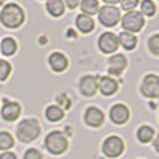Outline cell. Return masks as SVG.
Wrapping results in <instances>:
<instances>
[{"label": "cell", "mask_w": 159, "mask_h": 159, "mask_svg": "<svg viewBox=\"0 0 159 159\" xmlns=\"http://www.w3.org/2000/svg\"><path fill=\"white\" fill-rule=\"evenodd\" d=\"M0 21L8 29H17L25 21V13L22 7L15 3H8L0 11Z\"/></svg>", "instance_id": "1"}, {"label": "cell", "mask_w": 159, "mask_h": 159, "mask_svg": "<svg viewBox=\"0 0 159 159\" xmlns=\"http://www.w3.org/2000/svg\"><path fill=\"white\" fill-rule=\"evenodd\" d=\"M40 123H39L36 119L33 118H28L24 119L18 123L17 130H15V134H17V139L20 140L24 144H28V143H32L40 136Z\"/></svg>", "instance_id": "2"}, {"label": "cell", "mask_w": 159, "mask_h": 159, "mask_svg": "<svg viewBox=\"0 0 159 159\" xmlns=\"http://www.w3.org/2000/svg\"><path fill=\"white\" fill-rule=\"evenodd\" d=\"M44 147L50 154L61 155L68 149V139L60 130L50 131L44 139Z\"/></svg>", "instance_id": "3"}, {"label": "cell", "mask_w": 159, "mask_h": 159, "mask_svg": "<svg viewBox=\"0 0 159 159\" xmlns=\"http://www.w3.org/2000/svg\"><path fill=\"white\" fill-rule=\"evenodd\" d=\"M122 22V28L125 29V32H130V33H136L140 32L143 29L145 24L144 15L140 11H129L123 15V18L120 20Z\"/></svg>", "instance_id": "4"}, {"label": "cell", "mask_w": 159, "mask_h": 159, "mask_svg": "<svg viewBox=\"0 0 159 159\" xmlns=\"http://www.w3.org/2000/svg\"><path fill=\"white\" fill-rule=\"evenodd\" d=\"M97 14H98L100 22L107 28H112L122 20L120 10L118 7H115V6H108V4L102 6V7H100Z\"/></svg>", "instance_id": "5"}, {"label": "cell", "mask_w": 159, "mask_h": 159, "mask_svg": "<svg viewBox=\"0 0 159 159\" xmlns=\"http://www.w3.org/2000/svg\"><path fill=\"white\" fill-rule=\"evenodd\" d=\"M125 151V141L118 136H109L102 143V152L107 158H118Z\"/></svg>", "instance_id": "6"}, {"label": "cell", "mask_w": 159, "mask_h": 159, "mask_svg": "<svg viewBox=\"0 0 159 159\" xmlns=\"http://www.w3.org/2000/svg\"><path fill=\"white\" fill-rule=\"evenodd\" d=\"M141 94L147 98H158L159 97V76L155 73L145 75L140 86Z\"/></svg>", "instance_id": "7"}, {"label": "cell", "mask_w": 159, "mask_h": 159, "mask_svg": "<svg viewBox=\"0 0 159 159\" xmlns=\"http://www.w3.org/2000/svg\"><path fill=\"white\" fill-rule=\"evenodd\" d=\"M98 48L104 54L116 53L119 48V39L118 35L112 32H104L98 39Z\"/></svg>", "instance_id": "8"}, {"label": "cell", "mask_w": 159, "mask_h": 159, "mask_svg": "<svg viewBox=\"0 0 159 159\" xmlns=\"http://www.w3.org/2000/svg\"><path fill=\"white\" fill-rule=\"evenodd\" d=\"M80 93L84 97H93L98 91V78L94 75H84L79 82Z\"/></svg>", "instance_id": "9"}, {"label": "cell", "mask_w": 159, "mask_h": 159, "mask_svg": "<svg viewBox=\"0 0 159 159\" xmlns=\"http://www.w3.org/2000/svg\"><path fill=\"white\" fill-rule=\"evenodd\" d=\"M2 118L6 122H14L20 118L21 115V105L15 101H10V100H4L3 101V107L0 109Z\"/></svg>", "instance_id": "10"}, {"label": "cell", "mask_w": 159, "mask_h": 159, "mask_svg": "<svg viewBox=\"0 0 159 159\" xmlns=\"http://www.w3.org/2000/svg\"><path fill=\"white\" fill-rule=\"evenodd\" d=\"M109 118L115 125H125L130 119V111L125 104H115L109 109Z\"/></svg>", "instance_id": "11"}, {"label": "cell", "mask_w": 159, "mask_h": 159, "mask_svg": "<svg viewBox=\"0 0 159 159\" xmlns=\"http://www.w3.org/2000/svg\"><path fill=\"white\" fill-rule=\"evenodd\" d=\"M104 112L97 107H89L84 112V122L90 127H100L104 123Z\"/></svg>", "instance_id": "12"}, {"label": "cell", "mask_w": 159, "mask_h": 159, "mask_svg": "<svg viewBox=\"0 0 159 159\" xmlns=\"http://www.w3.org/2000/svg\"><path fill=\"white\" fill-rule=\"evenodd\" d=\"M126 66H127V58L123 54H114L108 60L109 75H115V76L122 75V72L126 69Z\"/></svg>", "instance_id": "13"}, {"label": "cell", "mask_w": 159, "mask_h": 159, "mask_svg": "<svg viewBox=\"0 0 159 159\" xmlns=\"http://www.w3.org/2000/svg\"><path fill=\"white\" fill-rule=\"evenodd\" d=\"M98 90L105 97L112 96L119 90V83L111 76H101L98 78Z\"/></svg>", "instance_id": "14"}, {"label": "cell", "mask_w": 159, "mask_h": 159, "mask_svg": "<svg viewBox=\"0 0 159 159\" xmlns=\"http://www.w3.org/2000/svg\"><path fill=\"white\" fill-rule=\"evenodd\" d=\"M48 65L54 72H64L68 68V58L64 56L62 53H51L48 57Z\"/></svg>", "instance_id": "15"}, {"label": "cell", "mask_w": 159, "mask_h": 159, "mask_svg": "<svg viewBox=\"0 0 159 159\" xmlns=\"http://www.w3.org/2000/svg\"><path fill=\"white\" fill-rule=\"evenodd\" d=\"M46 10L51 17H61L65 13V4L64 0H47L46 2Z\"/></svg>", "instance_id": "16"}, {"label": "cell", "mask_w": 159, "mask_h": 159, "mask_svg": "<svg viewBox=\"0 0 159 159\" xmlns=\"http://www.w3.org/2000/svg\"><path fill=\"white\" fill-rule=\"evenodd\" d=\"M76 28L82 33H90L91 30H94V20L89 15L79 14L76 17Z\"/></svg>", "instance_id": "17"}, {"label": "cell", "mask_w": 159, "mask_h": 159, "mask_svg": "<svg viewBox=\"0 0 159 159\" xmlns=\"http://www.w3.org/2000/svg\"><path fill=\"white\" fill-rule=\"evenodd\" d=\"M118 39H119V46H122L125 50H133L137 46V38L134 36V33L122 32L118 36Z\"/></svg>", "instance_id": "18"}, {"label": "cell", "mask_w": 159, "mask_h": 159, "mask_svg": "<svg viewBox=\"0 0 159 159\" xmlns=\"http://www.w3.org/2000/svg\"><path fill=\"white\" fill-rule=\"evenodd\" d=\"M64 109L58 105H48L46 108V118H47L48 122H58L64 118Z\"/></svg>", "instance_id": "19"}, {"label": "cell", "mask_w": 159, "mask_h": 159, "mask_svg": "<svg viewBox=\"0 0 159 159\" xmlns=\"http://www.w3.org/2000/svg\"><path fill=\"white\" fill-rule=\"evenodd\" d=\"M154 136H155V130L152 129L151 126H147V125L139 127V130H137V139H139V141L143 143V144H147V143L152 141Z\"/></svg>", "instance_id": "20"}, {"label": "cell", "mask_w": 159, "mask_h": 159, "mask_svg": "<svg viewBox=\"0 0 159 159\" xmlns=\"http://www.w3.org/2000/svg\"><path fill=\"white\" fill-rule=\"evenodd\" d=\"M80 8L84 15H94L98 13L100 4L98 0H80Z\"/></svg>", "instance_id": "21"}, {"label": "cell", "mask_w": 159, "mask_h": 159, "mask_svg": "<svg viewBox=\"0 0 159 159\" xmlns=\"http://www.w3.org/2000/svg\"><path fill=\"white\" fill-rule=\"evenodd\" d=\"M0 51H2V54H4L7 57L13 56L17 51V42L13 38H4L0 42Z\"/></svg>", "instance_id": "22"}, {"label": "cell", "mask_w": 159, "mask_h": 159, "mask_svg": "<svg viewBox=\"0 0 159 159\" xmlns=\"http://www.w3.org/2000/svg\"><path fill=\"white\" fill-rule=\"evenodd\" d=\"M14 147V137L8 131H0V151H8Z\"/></svg>", "instance_id": "23"}, {"label": "cell", "mask_w": 159, "mask_h": 159, "mask_svg": "<svg viewBox=\"0 0 159 159\" xmlns=\"http://www.w3.org/2000/svg\"><path fill=\"white\" fill-rule=\"evenodd\" d=\"M140 13L143 15H147V17H154L155 13H157V6H155V3L152 0H143Z\"/></svg>", "instance_id": "24"}, {"label": "cell", "mask_w": 159, "mask_h": 159, "mask_svg": "<svg viewBox=\"0 0 159 159\" xmlns=\"http://www.w3.org/2000/svg\"><path fill=\"white\" fill-rule=\"evenodd\" d=\"M11 73V65L10 62L4 60H0V82L7 80V78Z\"/></svg>", "instance_id": "25"}, {"label": "cell", "mask_w": 159, "mask_h": 159, "mask_svg": "<svg viewBox=\"0 0 159 159\" xmlns=\"http://www.w3.org/2000/svg\"><path fill=\"white\" fill-rule=\"evenodd\" d=\"M148 48L154 56L159 57V33L157 35H152L148 40Z\"/></svg>", "instance_id": "26"}, {"label": "cell", "mask_w": 159, "mask_h": 159, "mask_svg": "<svg viewBox=\"0 0 159 159\" xmlns=\"http://www.w3.org/2000/svg\"><path fill=\"white\" fill-rule=\"evenodd\" d=\"M139 4V0H120V7L125 11H133Z\"/></svg>", "instance_id": "27"}, {"label": "cell", "mask_w": 159, "mask_h": 159, "mask_svg": "<svg viewBox=\"0 0 159 159\" xmlns=\"http://www.w3.org/2000/svg\"><path fill=\"white\" fill-rule=\"evenodd\" d=\"M24 159H43V155L39 149L36 148H29L24 154Z\"/></svg>", "instance_id": "28"}, {"label": "cell", "mask_w": 159, "mask_h": 159, "mask_svg": "<svg viewBox=\"0 0 159 159\" xmlns=\"http://www.w3.org/2000/svg\"><path fill=\"white\" fill-rule=\"evenodd\" d=\"M57 102L58 104H60V105H62V107H61V108H69V105H71V101H69V97L68 96H66V94H61V96H58L57 97ZM60 105H58V107H60Z\"/></svg>", "instance_id": "29"}, {"label": "cell", "mask_w": 159, "mask_h": 159, "mask_svg": "<svg viewBox=\"0 0 159 159\" xmlns=\"http://www.w3.org/2000/svg\"><path fill=\"white\" fill-rule=\"evenodd\" d=\"M64 4H65L68 8L73 10V8H76L79 4H80V0H64Z\"/></svg>", "instance_id": "30"}, {"label": "cell", "mask_w": 159, "mask_h": 159, "mask_svg": "<svg viewBox=\"0 0 159 159\" xmlns=\"http://www.w3.org/2000/svg\"><path fill=\"white\" fill-rule=\"evenodd\" d=\"M0 159H17V155L11 151H4L0 154Z\"/></svg>", "instance_id": "31"}, {"label": "cell", "mask_w": 159, "mask_h": 159, "mask_svg": "<svg viewBox=\"0 0 159 159\" xmlns=\"http://www.w3.org/2000/svg\"><path fill=\"white\" fill-rule=\"evenodd\" d=\"M102 2L108 6H115V4H118V3H120V0H102Z\"/></svg>", "instance_id": "32"}, {"label": "cell", "mask_w": 159, "mask_h": 159, "mask_svg": "<svg viewBox=\"0 0 159 159\" xmlns=\"http://www.w3.org/2000/svg\"><path fill=\"white\" fill-rule=\"evenodd\" d=\"M154 147H155V149H157V152H159V136L157 137V140L154 141Z\"/></svg>", "instance_id": "33"}, {"label": "cell", "mask_w": 159, "mask_h": 159, "mask_svg": "<svg viewBox=\"0 0 159 159\" xmlns=\"http://www.w3.org/2000/svg\"><path fill=\"white\" fill-rule=\"evenodd\" d=\"M4 2H6V0H0V7H2V6L4 4Z\"/></svg>", "instance_id": "34"}, {"label": "cell", "mask_w": 159, "mask_h": 159, "mask_svg": "<svg viewBox=\"0 0 159 159\" xmlns=\"http://www.w3.org/2000/svg\"><path fill=\"white\" fill-rule=\"evenodd\" d=\"M0 89H2V86H0Z\"/></svg>", "instance_id": "35"}]
</instances>
